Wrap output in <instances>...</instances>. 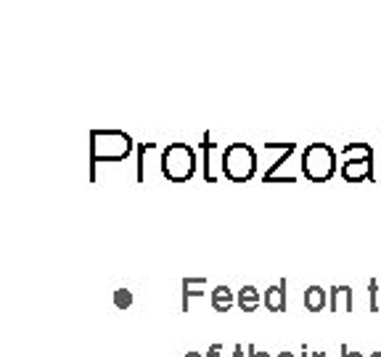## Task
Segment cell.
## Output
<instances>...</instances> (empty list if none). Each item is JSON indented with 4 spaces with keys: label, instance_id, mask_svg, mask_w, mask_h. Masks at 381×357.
I'll return each instance as SVG.
<instances>
[{
    "label": "cell",
    "instance_id": "6da1fadb",
    "mask_svg": "<svg viewBox=\"0 0 381 357\" xmlns=\"http://www.w3.org/2000/svg\"><path fill=\"white\" fill-rule=\"evenodd\" d=\"M132 146V138L122 130H90V183H96V164L125 162Z\"/></svg>",
    "mask_w": 381,
    "mask_h": 357
},
{
    "label": "cell",
    "instance_id": "7a4b0ae2",
    "mask_svg": "<svg viewBox=\"0 0 381 357\" xmlns=\"http://www.w3.org/2000/svg\"><path fill=\"white\" fill-rule=\"evenodd\" d=\"M199 151L188 143H170L161 151V175L170 183H188L196 175Z\"/></svg>",
    "mask_w": 381,
    "mask_h": 357
},
{
    "label": "cell",
    "instance_id": "3957f363",
    "mask_svg": "<svg viewBox=\"0 0 381 357\" xmlns=\"http://www.w3.org/2000/svg\"><path fill=\"white\" fill-rule=\"evenodd\" d=\"M339 175L347 183H368L376 180L373 175V149L368 143H347L342 149Z\"/></svg>",
    "mask_w": 381,
    "mask_h": 357
},
{
    "label": "cell",
    "instance_id": "277c9868",
    "mask_svg": "<svg viewBox=\"0 0 381 357\" xmlns=\"http://www.w3.org/2000/svg\"><path fill=\"white\" fill-rule=\"evenodd\" d=\"M337 151L328 143H310L308 149L302 151V175L310 183H328L337 175Z\"/></svg>",
    "mask_w": 381,
    "mask_h": 357
},
{
    "label": "cell",
    "instance_id": "5b68a950",
    "mask_svg": "<svg viewBox=\"0 0 381 357\" xmlns=\"http://www.w3.org/2000/svg\"><path fill=\"white\" fill-rule=\"evenodd\" d=\"M257 172V154L249 143H233L222 151V175L231 183H247Z\"/></svg>",
    "mask_w": 381,
    "mask_h": 357
},
{
    "label": "cell",
    "instance_id": "8992f818",
    "mask_svg": "<svg viewBox=\"0 0 381 357\" xmlns=\"http://www.w3.org/2000/svg\"><path fill=\"white\" fill-rule=\"evenodd\" d=\"M339 307L344 313H352L355 310V291H352L350 283H334L328 289V310L331 313H339Z\"/></svg>",
    "mask_w": 381,
    "mask_h": 357
},
{
    "label": "cell",
    "instance_id": "52a82bcc",
    "mask_svg": "<svg viewBox=\"0 0 381 357\" xmlns=\"http://www.w3.org/2000/svg\"><path fill=\"white\" fill-rule=\"evenodd\" d=\"M263 307L270 313H286V278H281L276 286H267L263 291Z\"/></svg>",
    "mask_w": 381,
    "mask_h": 357
},
{
    "label": "cell",
    "instance_id": "ba28073f",
    "mask_svg": "<svg viewBox=\"0 0 381 357\" xmlns=\"http://www.w3.org/2000/svg\"><path fill=\"white\" fill-rule=\"evenodd\" d=\"M236 307L241 310V313H254V310H260L263 307V294H260V289L257 286H241L238 291H236Z\"/></svg>",
    "mask_w": 381,
    "mask_h": 357
},
{
    "label": "cell",
    "instance_id": "9c48e42d",
    "mask_svg": "<svg viewBox=\"0 0 381 357\" xmlns=\"http://www.w3.org/2000/svg\"><path fill=\"white\" fill-rule=\"evenodd\" d=\"M236 307V294L228 283H218L212 289V310L215 313H231Z\"/></svg>",
    "mask_w": 381,
    "mask_h": 357
},
{
    "label": "cell",
    "instance_id": "30bf717a",
    "mask_svg": "<svg viewBox=\"0 0 381 357\" xmlns=\"http://www.w3.org/2000/svg\"><path fill=\"white\" fill-rule=\"evenodd\" d=\"M302 302H305V310H308V313H321V310L328 307V291L323 289L321 283H312V286L305 289Z\"/></svg>",
    "mask_w": 381,
    "mask_h": 357
},
{
    "label": "cell",
    "instance_id": "8fae6325",
    "mask_svg": "<svg viewBox=\"0 0 381 357\" xmlns=\"http://www.w3.org/2000/svg\"><path fill=\"white\" fill-rule=\"evenodd\" d=\"M204 283H206V278H183V304H180L183 313H188L190 310V299H199L206 294Z\"/></svg>",
    "mask_w": 381,
    "mask_h": 357
},
{
    "label": "cell",
    "instance_id": "7c38bea8",
    "mask_svg": "<svg viewBox=\"0 0 381 357\" xmlns=\"http://www.w3.org/2000/svg\"><path fill=\"white\" fill-rule=\"evenodd\" d=\"M199 154H202V164H204V180L206 183H215V170H212V154H215V140H212V133L202 135V146H199Z\"/></svg>",
    "mask_w": 381,
    "mask_h": 357
},
{
    "label": "cell",
    "instance_id": "4fadbf2b",
    "mask_svg": "<svg viewBox=\"0 0 381 357\" xmlns=\"http://www.w3.org/2000/svg\"><path fill=\"white\" fill-rule=\"evenodd\" d=\"M294 154H296V143H292V146H289V149L283 151V154H281V156H278V159H276V162L270 164V170L265 172V178H263L265 183H270V180L276 178V172H278L281 167H283V164H286V162H289V159H292Z\"/></svg>",
    "mask_w": 381,
    "mask_h": 357
},
{
    "label": "cell",
    "instance_id": "5bb4252c",
    "mask_svg": "<svg viewBox=\"0 0 381 357\" xmlns=\"http://www.w3.org/2000/svg\"><path fill=\"white\" fill-rule=\"evenodd\" d=\"M151 149H154V143H143V146H138V170H135V180H138V183L146 180V154Z\"/></svg>",
    "mask_w": 381,
    "mask_h": 357
},
{
    "label": "cell",
    "instance_id": "9a60e30c",
    "mask_svg": "<svg viewBox=\"0 0 381 357\" xmlns=\"http://www.w3.org/2000/svg\"><path fill=\"white\" fill-rule=\"evenodd\" d=\"M112 299H114V307H117V310H130L132 307V294L127 289H117Z\"/></svg>",
    "mask_w": 381,
    "mask_h": 357
},
{
    "label": "cell",
    "instance_id": "2e32d148",
    "mask_svg": "<svg viewBox=\"0 0 381 357\" xmlns=\"http://www.w3.org/2000/svg\"><path fill=\"white\" fill-rule=\"evenodd\" d=\"M379 286H381V283L376 281V278H373V281H368V299H371V304H368V307H371V313H379V310H381V304H379Z\"/></svg>",
    "mask_w": 381,
    "mask_h": 357
},
{
    "label": "cell",
    "instance_id": "e0dca14e",
    "mask_svg": "<svg viewBox=\"0 0 381 357\" xmlns=\"http://www.w3.org/2000/svg\"><path fill=\"white\" fill-rule=\"evenodd\" d=\"M339 357H363V352H355L347 344H339Z\"/></svg>",
    "mask_w": 381,
    "mask_h": 357
},
{
    "label": "cell",
    "instance_id": "ac0fdd59",
    "mask_svg": "<svg viewBox=\"0 0 381 357\" xmlns=\"http://www.w3.org/2000/svg\"><path fill=\"white\" fill-rule=\"evenodd\" d=\"M247 357H273L270 352H263V349H254V344L247 347Z\"/></svg>",
    "mask_w": 381,
    "mask_h": 357
},
{
    "label": "cell",
    "instance_id": "d6986e66",
    "mask_svg": "<svg viewBox=\"0 0 381 357\" xmlns=\"http://www.w3.org/2000/svg\"><path fill=\"white\" fill-rule=\"evenodd\" d=\"M222 355V344H212L209 349H206V357H220Z\"/></svg>",
    "mask_w": 381,
    "mask_h": 357
},
{
    "label": "cell",
    "instance_id": "ffe728a7",
    "mask_svg": "<svg viewBox=\"0 0 381 357\" xmlns=\"http://www.w3.org/2000/svg\"><path fill=\"white\" fill-rule=\"evenodd\" d=\"M244 352H247V347H241V344L233 347V357H244Z\"/></svg>",
    "mask_w": 381,
    "mask_h": 357
},
{
    "label": "cell",
    "instance_id": "44dd1931",
    "mask_svg": "<svg viewBox=\"0 0 381 357\" xmlns=\"http://www.w3.org/2000/svg\"><path fill=\"white\" fill-rule=\"evenodd\" d=\"M299 357H310V347H308V344H302V347H299Z\"/></svg>",
    "mask_w": 381,
    "mask_h": 357
},
{
    "label": "cell",
    "instance_id": "7402d4cb",
    "mask_svg": "<svg viewBox=\"0 0 381 357\" xmlns=\"http://www.w3.org/2000/svg\"><path fill=\"white\" fill-rule=\"evenodd\" d=\"M276 357H296V355H294L292 349H281V352H278Z\"/></svg>",
    "mask_w": 381,
    "mask_h": 357
},
{
    "label": "cell",
    "instance_id": "603a6c76",
    "mask_svg": "<svg viewBox=\"0 0 381 357\" xmlns=\"http://www.w3.org/2000/svg\"><path fill=\"white\" fill-rule=\"evenodd\" d=\"M183 357H206V355H202V352H186Z\"/></svg>",
    "mask_w": 381,
    "mask_h": 357
},
{
    "label": "cell",
    "instance_id": "cb8c5ba5",
    "mask_svg": "<svg viewBox=\"0 0 381 357\" xmlns=\"http://www.w3.org/2000/svg\"><path fill=\"white\" fill-rule=\"evenodd\" d=\"M310 357H326V352H310Z\"/></svg>",
    "mask_w": 381,
    "mask_h": 357
},
{
    "label": "cell",
    "instance_id": "d4e9b609",
    "mask_svg": "<svg viewBox=\"0 0 381 357\" xmlns=\"http://www.w3.org/2000/svg\"><path fill=\"white\" fill-rule=\"evenodd\" d=\"M368 357H381V352H379V349H376V352H371V355H368Z\"/></svg>",
    "mask_w": 381,
    "mask_h": 357
}]
</instances>
